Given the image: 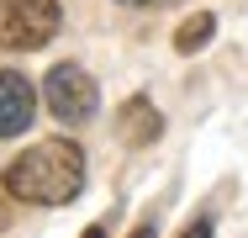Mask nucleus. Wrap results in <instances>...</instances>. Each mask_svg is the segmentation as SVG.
I'll return each mask as SVG.
<instances>
[{
	"instance_id": "1",
	"label": "nucleus",
	"mask_w": 248,
	"mask_h": 238,
	"mask_svg": "<svg viewBox=\"0 0 248 238\" xmlns=\"http://www.w3.org/2000/svg\"><path fill=\"white\" fill-rule=\"evenodd\" d=\"M5 180L16 190V201L63 206V201H74L79 186H85V159H79V148L69 138H43L5 170Z\"/></svg>"
},
{
	"instance_id": "2",
	"label": "nucleus",
	"mask_w": 248,
	"mask_h": 238,
	"mask_svg": "<svg viewBox=\"0 0 248 238\" xmlns=\"http://www.w3.org/2000/svg\"><path fill=\"white\" fill-rule=\"evenodd\" d=\"M58 0H0V48L32 53L58 32Z\"/></svg>"
},
{
	"instance_id": "3",
	"label": "nucleus",
	"mask_w": 248,
	"mask_h": 238,
	"mask_svg": "<svg viewBox=\"0 0 248 238\" xmlns=\"http://www.w3.org/2000/svg\"><path fill=\"white\" fill-rule=\"evenodd\" d=\"M43 101L58 122H90L100 106V90L79 64H53L48 80H43Z\"/></svg>"
},
{
	"instance_id": "4",
	"label": "nucleus",
	"mask_w": 248,
	"mask_h": 238,
	"mask_svg": "<svg viewBox=\"0 0 248 238\" xmlns=\"http://www.w3.org/2000/svg\"><path fill=\"white\" fill-rule=\"evenodd\" d=\"M32 117H37V95H32V85H27L16 69H0V138L27 133Z\"/></svg>"
},
{
	"instance_id": "5",
	"label": "nucleus",
	"mask_w": 248,
	"mask_h": 238,
	"mask_svg": "<svg viewBox=\"0 0 248 238\" xmlns=\"http://www.w3.org/2000/svg\"><path fill=\"white\" fill-rule=\"evenodd\" d=\"M116 133H122L127 143H138V148H143V143H153L158 133H164V117L153 111V101H148V95H132V101L122 106V122H116Z\"/></svg>"
},
{
	"instance_id": "6",
	"label": "nucleus",
	"mask_w": 248,
	"mask_h": 238,
	"mask_svg": "<svg viewBox=\"0 0 248 238\" xmlns=\"http://www.w3.org/2000/svg\"><path fill=\"white\" fill-rule=\"evenodd\" d=\"M211 32H217V16H211V11H196V16H185V21H180L174 48H180V53H196L201 43H211Z\"/></svg>"
},
{
	"instance_id": "7",
	"label": "nucleus",
	"mask_w": 248,
	"mask_h": 238,
	"mask_svg": "<svg viewBox=\"0 0 248 238\" xmlns=\"http://www.w3.org/2000/svg\"><path fill=\"white\" fill-rule=\"evenodd\" d=\"M11 201H16V190H11V180L0 175V228H11V212H16Z\"/></svg>"
},
{
	"instance_id": "8",
	"label": "nucleus",
	"mask_w": 248,
	"mask_h": 238,
	"mask_svg": "<svg viewBox=\"0 0 248 238\" xmlns=\"http://www.w3.org/2000/svg\"><path fill=\"white\" fill-rule=\"evenodd\" d=\"M122 5H148V0H122Z\"/></svg>"
}]
</instances>
